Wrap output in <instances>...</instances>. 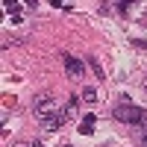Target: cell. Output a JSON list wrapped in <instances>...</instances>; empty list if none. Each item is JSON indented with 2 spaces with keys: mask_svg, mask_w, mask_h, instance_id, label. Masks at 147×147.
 Instances as JSON below:
<instances>
[{
  "mask_svg": "<svg viewBox=\"0 0 147 147\" xmlns=\"http://www.w3.org/2000/svg\"><path fill=\"white\" fill-rule=\"evenodd\" d=\"M115 118L121 124H147V112L141 106H132L127 97L121 100V106H115Z\"/></svg>",
  "mask_w": 147,
  "mask_h": 147,
  "instance_id": "obj_1",
  "label": "cell"
},
{
  "mask_svg": "<svg viewBox=\"0 0 147 147\" xmlns=\"http://www.w3.org/2000/svg\"><path fill=\"white\" fill-rule=\"evenodd\" d=\"M74 112H77V97H74V100L62 109V112H56L53 118H47V121H41V127L47 129V132H56V129H62L65 124H68V118L74 115Z\"/></svg>",
  "mask_w": 147,
  "mask_h": 147,
  "instance_id": "obj_2",
  "label": "cell"
},
{
  "mask_svg": "<svg viewBox=\"0 0 147 147\" xmlns=\"http://www.w3.org/2000/svg\"><path fill=\"white\" fill-rule=\"evenodd\" d=\"M144 147H147V136H144Z\"/></svg>",
  "mask_w": 147,
  "mask_h": 147,
  "instance_id": "obj_10",
  "label": "cell"
},
{
  "mask_svg": "<svg viewBox=\"0 0 147 147\" xmlns=\"http://www.w3.org/2000/svg\"><path fill=\"white\" fill-rule=\"evenodd\" d=\"M32 147H41V141H35V144H32Z\"/></svg>",
  "mask_w": 147,
  "mask_h": 147,
  "instance_id": "obj_9",
  "label": "cell"
},
{
  "mask_svg": "<svg viewBox=\"0 0 147 147\" xmlns=\"http://www.w3.org/2000/svg\"><path fill=\"white\" fill-rule=\"evenodd\" d=\"M94 124H97V118H94V115H85L82 124H80V132H82V136H91V132H94Z\"/></svg>",
  "mask_w": 147,
  "mask_h": 147,
  "instance_id": "obj_5",
  "label": "cell"
},
{
  "mask_svg": "<svg viewBox=\"0 0 147 147\" xmlns=\"http://www.w3.org/2000/svg\"><path fill=\"white\" fill-rule=\"evenodd\" d=\"M32 109H35V118H38V121H47V118H53L59 112V103L53 100L50 94H38L32 100Z\"/></svg>",
  "mask_w": 147,
  "mask_h": 147,
  "instance_id": "obj_3",
  "label": "cell"
},
{
  "mask_svg": "<svg viewBox=\"0 0 147 147\" xmlns=\"http://www.w3.org/2000/svg\"><path fill=\"white\" fill-rule=\"evenodd\" d=\"M62 62H65V71H68V77H82L85 74V65H82V59H77V56H62Z\"/></svg>",
  "mask_w": 147,
  "mask_h": 147,
  "instance_id": "obj_4",
  "label": "cell"
},
{
  "mask_svg": "<svg viewBox=\"0 0 147 147\" xmlns=\"http://www.w3.org/2000/svg\"><path fill=\"white\" fill-rule=\"evenodd\" d=\"M136 47H141V50H147V41H141V38H136Z\"/></svg>",
  "mask_w": 147,
  "mask_h": 147,
  "instance_id": "obj_8",
  "label": "cell"
},
{
  "mask_svg": "<svg viewBox=\"0 0 147 147\" xmlns=\"http://www.w3.org/2000/svg\"><path fill=\"white\" fill-rule=\"evenodd\" d=\"M65 147H71V144H65Z\"/></svg>",
  "mask_w": 147,
  "mask_h": 147,
  "instance_id": "obj_11",
  "label": "cell"
},
{
  "mask_svg": "<svg viewBox=\"0 0 147 147\" xmlns=\"http://www.w3.org/2000/svg\"><path fill=\"white\" fill-rule=\"evenodd\" d=\"M82 97H85V100H88V103H94V100H97V94H94V88H85V91H82Z\"/></svg>",
  "mask_w": 147,
  "mask_h": 147,
  "instance_id": "obj_6",
  "label": "cell"
},
{
  "mask_svg": "<svg viewBox=\"0 0 147 147\" xmlns=\"http://www.w3.org/2000/svg\"><path fill=\"white\" fill-rule=\"evenodd\" d=\"M6 9H9V12H21V3H12V0H6Z\"/></svg>",
  "mask_w": 147,
  "mask_h": 147,
  "instance_id": "obj_7",
  "label": "cell"
}]
</instances>
